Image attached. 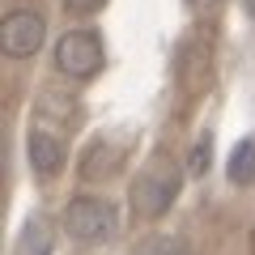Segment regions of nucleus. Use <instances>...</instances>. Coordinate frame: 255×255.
I'll use <instances>...</instances> for the list:
<instances>
[{
    "label": "nucleus",
    "instance_id": "nucleus-7",
    "mask_svg": "<svg viewBox=\"0 0 255 255\" xmlns=\"http://www.w3.org/2000/svg\"><path fill=\"white\" fill-rule=\"evenodd\" d=\"M21 255H51V226L47 221H30L21 234Z\"/></svg>",
    "mask_w": 255,
    "mask_h": 255
},
{
    "label": "nucleus",
    "instance_id": "nucleus-6",
    "mask_svg": "<svg viewBox=\"0 0 255 255\" xmlns=\"http://www.w3.org/2000/svg\"><path fill=\"white\" fill-rule=\"evenodd\" d=\"M226 174L234 187H247L255 179V136H243L234 149H230V162H226Z\"/></svg>",
    "mask_w": 255,
    "mask_h": 255
},
{
    "label": "nucleus",
    "instance_id": "nucleus-2",
    "mask_svg": "<svg viewBox=\"0 0 255 255\" xmlns=\"http://www.w3.org/2000/svg\"><path fill=\"white\" fill-rule=\"evenodd\" d=\"M119 226V213L111 200H102V196H77V200H68V209H64V230L77 238V243H107L111 234H115Z\"/></svg>",
    "mask_w": 255,
    "mask_h": 255
},
{
    "label": "nucleus",
    "instance_id": "nucleus-9",
    "mask_svg": "<svg viewBox=\"0 0 255 255\" xmlns=\"http://www.w3.org/2000/svg\"><path fill=\"white\" fill-rule=\"evenodd\" d=\"M187 170H191V174H204V170H209V140H200V145L191 149V157H187Z\"/></svg>",
    "mask_w": 255,
    "mask_h": 255
},
{
    "label": "nucleus",
    "instance_id": "nucleus-11",
    "mask_svg": "<svg viewBox=\"0 0 255 255\" xmlns=\"http://www.w3.org/2000/svg\"><path fill=\"white\" fill-rule=\"evenodd\" d=\"M196 9H213V4H221V0H191Z\"/></svg>",
    "mask_w": 255,
    "mask_h": 255
},
{
    "label": "nucleus",
    "instance_id": "nucleus-4",
    "mask_svg": "<svg viewBox=\"0 0 255 255\" xmlns=\"http://www.w3.org/2000/svg\"><path fill=\"white\" fill-rule=\"evenodd\" d=\"M47 43V21L34 9H13L0 21V51L9 60H30L34 51H43Z\"/></svg>",
    "mask_w": 255,
    "mask_h": 255
},
{
    "label": "nucleus",
    "instance_id": "nucleus-5",
    "mask_svg": "<svg viewBox=\"0 0 255 255\" xmlns=\"http://www.w3.org/2000/svg\"><path fill=\"white\" fill-rule=\"evenodd\" d=\"M26 153H30V166H34L38 174H55V170L64 166V145H60V136H51V132H43V128L30 132Z\"/></svg>",
    "mask_w": 255,
    "mask_h": 255
},
{
    "label": "nucleus",
    "instance_id": "nucleus-12",
    "mask_svg": "<svg viewBox=\"0 0 255 255\" xmlns=\"http://www.w3.org/2000/svg\"><path fill=\"white\" fill-rule=\"evenodd\" d=\"M243 4H247V13H251V17H255V0H243Z\"/></svg>",
    "mask_w": 255,
    "mask_h": 255
},
{
    "label": "nucleus",
    "instance_id": "nucleus-3",
    "mask_svg": "<svg viewBox=\"0 0 255 255\" xmlns=\"http://www.w3.org/2000/svg\"><path fill=\"white\" fill-rule=\"evenodd\" d=\"M102 68V38L94 30H68L55 43V73L73 77V81H85Z\"/></svg>",
    "mask_w": 255,
    "mask_h": 255
},
{
    "label": "nucleus",
    "instance_id": "nucleus-10",
    "mask_svg": "<svg viewBox=\"0 0 255 255\" xmlns=\"http://www.w3.org/2000/svg\"><path fill=\"white\" fill-rule=\"evenodd\" d=\"M64 9L68 13H94V9H102V0H64Z\"/></svg>",
    "mask_w": 255,
    "mask_h": 255
},
{
    "label": "nucleus",
    "instance_id": "nucleus-1",
    "mask_svg": "<svg viewBox=\"0 0 255 255\" xmlns=\"http://www.w3.org/2000/svg\"><path fill=\"white\" fill-rule=\"evenodd\" d=\"M179 187H183L179 166L162 157V162H153L136 183H132V209H136L140 217H162V213L174 204Z\"/></svg>",
    "mask_w": 255,
    "mask_h": 255
},
{
    "label": "nucleus",
    "instance_id": "nucleus-8",
    "mask_svg": "<svg viewBox=\"0 0 255 255\" xmlns=\"http://www.w3.org/2000/svg\"><path fill=\"white\" fill-rule=\"evenodd\" d=\"M140 255H191V247H187V238H179V234H157V238H149V243L140 247Z\"/></svg>",
    "mask_w": 255,
    "mask_h": 255
}]
</instances>
